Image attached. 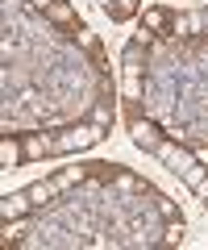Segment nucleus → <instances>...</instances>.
Wrapping results in <instances>:
<instances>
[{
	"instance_id": "nucleus-1",
	"label": "nucleus",
	"mask_w": 208,
	"mask_h": 250,
	"mask_svg": "<svg viewBox=\"0 0 208 250\" xmlns=\"http://www.w3.org/2000/svg\"><path fill=\"white\" fill-rule=\"evenodd\" d=\"M154 159H163L167 171H171V175H179L183 184H191V188L204 179V167H200V159L188 150V146H175V142H167V138H163V146L154 150Z\"/></svg>"
},
{
	"instance_id": "nucleus-2",
	"label": "nucleus",
	"mask_w": 208,
	"mask_h": 250,
	"mask_svg": "<svg viewBox=\"0 0 208 250\" xmlns=\"http://www.w3.org/2000/svg\"><path fill=\"white\" fill-rule=\"evenodd\" d=\"M96 142H104V125L79 121V125H67L63 134L55 138V154H75V150H88Z\"/></svg>"
},
{
	"instance_id": "nucleus-3",
	"label": "nucleus",
	"mask_w": 208,
	"mask_h": 250,
	"mask_svg": "<svg viewBox=\"0 0 208 250\" xmlns=\"http://www.w3.org/2000/svg\"><path fill=\"white\" fill-rule=\"evenodd\" d=\"M129 138H133L137 150H150V154L163 146V134H158V125H154V121H142V117H133V121H129Z\"/></svg>"
},
{
	"instance_id": "nucleus-4",
	"label": "nucleus",
	"mask_w": 208,
	"mask_h": 250,
	"mask_svg": "<svg viewBox=\"0 0 208 250\" xmlns=\"http://www.w3.org/2000/svg\"><path fill=\"white\" fill-rule=\"evenodd\" d=\"M29 208H34L29 192H13V196H4V200H0V217H4V221H17V217H25Z\"/></svg>"
},
{
	"instance_id": "nucleus-5",
	"label": "nucleus",
	"mask_w": 208,
	"mask_h": 250,
	"mask_svg": "<svg viewBox=\"0 0 208 250\" xmlns=\"http://www.w3.org/2000/svg\"><path fill=\"white\" fill-rule=\"evenodd\" d=\"M46 21H55V25H63V29H79V21H75V9L71 4H67V0H55V4H50V9H46Z\"/></svg>"
},
{
	"instance_id": "nucleus-6",
	"label": "nucleus",
	"mask_w": 208,
	"mask_h": 250,
	"mask_svg": "<svg viewBox=\"0 0 208 250\" xmlns=\"http://www.w3.org/2000/svg\"><path fill=\"white\" fill-rule=\"evenodd\" d=\"M42 154H55V138L50 134H25V159H42Z\"/></svg>"
},
{
	"instance_id": "nucleus-7",
	"label": "nucleus",
	"mask_w": 208,
	"mask_h": 250,
	"mask_svg": "<svg viewBox=\"0 0 208 250\" xmlns=\"http://www.w3.org/2000/svg\"><path fill=\"white\" fill-rule=\"evenodd\" d=\"M88 175H92V167H67V171H58V175H50V184H55L58 192H67V188L83 184Z\"/></svg>"
},
{
	"instance_id": "nucleus-8",
	"label": "nucleus",
	"mask_w": 208,
	"mask_h": 250,
	"mask_svg": "<svg viewBox=\"0 0 208 250\" xmlns=\"http://www.w3.org/2000/svg\"><path fill=\"white\" fill-rule=\"evenodd\" d=\"M25 159V142H17V138H4V142H0V167H17V163Z\"/></svg>"
},
{
	"instance_id": "nucleus-9",
	"label": "nucleus",
	"mask_w": 208,
	"mask_h": 250,
	"mask_svg": "<svg viewBox=\"0 0 208 250\" xmlns=\"http://www.w3.org/2000/svg\"><path fill=\"white\" fill-rule=\"evenodd\" d=\"M142 29H150V34H167V29H171V13H167V9H146L142 13Z\"/></svg>"
},
{
	"instance_id": "nucleus-10",
	"label": "nucleus",
	"mask_w": 208,
	"mask_h": 250,
	"mask_svg": "<svg viewBox=\"0 0 208 250\" xmlns=\"http://www.w3.org/2000/svg\"><path fill=\"white\" fill-rule=\"evenodd\" d=\"M113 184H117V192H150V184L146 179H137V175H129V171H113Z\"/></svg>"
},
{
	"instance_id": "nucleus-11",
	"label": "nucleus",
	"mask_w": 208,
	"mask_h": 250,
	"mask_svg": "<svg viewBox=\"0 0 208 250\" xmlns=\"http://www.w3.org/2000/svg\"><path fill=\"white\" fill-rule=\"evenodd\" d=\"M150 200H154V208H158L163 221H179V208H175L171 196H163V192H154V188H150Z\"/></svg>"
},
{
	"instance_id": "nucleus-12",
	"label": "nucleus",
	"mask_w": 208,
	"mask_h": 250,
	"mask_svg": "<svg viewBox=\"0 0 208 250\" xmlns=\"http://www.w3.org/2000/svg\"><path fill=\"white\" fill-rule=\"evenodd\" d=\"M121 59H125V71H129V75H137V71H142V59H146V46H142V42H129Z\"/></svg>"
},
{
	"instance_id": "nucleus-13",
	"label": "nucleus",
	"mask_w": 208,
	"mask_h": 250,
	"mask_svg": "<svg viewBox=\"0 0 208 250\" xmlns=\"http://www.w3.org/2000/svg\"><path fill=\"white\" fill-rule=\"evenodd\" d=\"M25 192H29V200H34V205H46V200H55V196H58V188L50 184V179H42V184H29Z\"/></svg>"
},
{
	"instance_id": "nucleus-14",
	"label": "nucleus",
	"mask_w": 208,
	"mask_h": 250,
	"mask_svg": "<svg viewBox=\"0 0 208 250\" xmlns=\"http://www.w3.org/2000/svg\"><path fill=\"white\" fill-rule=\"evenodd\" d=\"M104 9H109V17H113V21H129V17L137 13V0H109Z\"/></svg>"
},
{
	"instance_id": "nucleus-15",
	"label": "nucleus",
	"mask_w": 208,
	"mask_h": 250,
	"mask_svg": "<svg viewBox=\"0 0 208 250\" xmlns=\"http://www.w3.org/2000/svg\"><path fill=\"white\" fill-rule=\"evenodd\" d=\"M175 34H204V21H200V13L179 17V21H175Z\"/></svg>"
},
{
	"instance_id": "nucleus-16",
	"label": "nucleus",
	"mask_w": 208,
	"mask_h": 250,
	"mask_svg": "<svg viewBox=\"0 0 208 250\" xmlns=\"http://www.w3.org/2000/svg\"><path fill=\"white\" fill-rule=\"evenodd\" d=\"M167 242H171V246L183 242V217H179V221H167Z\"/></svg>"
},
{
	"instance_id": "nucleus-17",
	"label": "nucleus",
	"mask_w": 208,
	"mask_h": 250,
	"mask_svg": "<svg viewBox=\"0 0 208 250\" xmlns=\"http://www.w3.org/2000/svg\"><path fill=\"white\" fill-rule=\"evenodd\" d=\"M109 117H113V108H109V104H100V108H96V117H92V121H96V125H109Z\"/></svg>"
},
{
	"instance_id": "nucleus-18",
	"label": "nucleus",
	"mask_w": 208,
	"mask_h": 250,
	"mask_svg": "<svg viewBox=\"0 0 208 250\" xmlns=\"http://www.w3.org/2000/svg\"><path fill=\"white\" fill-rule=\"evenodd\" d=\"M196 196H200V200H204V205H208V175H204V179H200V184H196Z\"/></svg>"
},
{
	"instance_id": "nucleus-19",
	"label": "nucleus",
	"mask_w": 208,
	"mask_h": 250,
	"mask_svg": "<svg viewBox=\"0 0 208 250\" xmlns=\"http://www.w3.org/2000/svg\"><path fill=\"white\" fill-rule=\"evenodd\" d=\"M34 4H38V9H42V13H46V9H50V4H55V0H34Z\"/></svg>"
},
{
	"instance_id": "nucleus-20",
	"label": "nucleus",
	"mask_w": 208,
	"mask_h": 250,
	"mask_svg": "<svg viewBox=\"0 0 208 250\" xmlns=\"http://www.w3.org/2000/svg\"><path fill=\"white\" fill-rule=\"evenodd\" d=\"M200 21H204V34H208V9H200Z\"/></svg>"
}]
</instances>
